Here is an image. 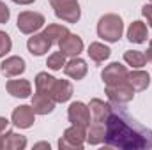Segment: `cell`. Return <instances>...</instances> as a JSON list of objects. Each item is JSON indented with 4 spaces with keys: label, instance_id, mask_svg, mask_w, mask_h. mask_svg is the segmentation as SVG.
Returning a JSON list of instances; mask_svg holds the SVG:
<instances>
[{
    "label": "cell",
    "instance_id": "cell-1",
    "mask_svg": "<svg viewBox=\"0 0 152 150\" xmlns=\"http://www.w3.org/2000/svg\"><path fill=\"white\" fill-rule=\"evenodd\" d=\"M104 145H106V149L118 150H140L152 147L145 133H142L136 125H133L122 115L113 113V110L110 113V117L106 118Z\"/></svg>",
    "mask_w": 152,
    "mask_h": 150
},
{
    "label": "cell",
    "instance_id": "cell-2",
    "mask_svg": "<svg viewBox=\"0 0 152 150\" xmlns=\"http://www.w3.org/2000/svg\"><path fill=\"white\" fill-rule=\"evenodd\" d=\"M124 34V21L118 14L108 12L97 21V36L106 42H118Z\"/></svg>",
    "mask_w": 152,
    "mask_h": 150
},
{
    "label": "cell",
    "instance_id": "cell-3",
    "mask_svg": "<svg viewBox=\"0 0 152 150\" xmlns=\"http://www.w3.org/2000/svg\"><path fill=\"white\" fill-rule=\"evenodd\" d=\"M55 16L66 23H78L81 18V9L78 0H50Z\"/></svg>",
    "mask_w": 152,
    "mask_h": 150
},
{
    "label": "cell",
    "instance_id": "cell-4",
    "mask_svg": "<svg viewBox=\"0 0 152 150\" xmlns=\"http://www.w3.org/2000/svg\"><path fill=\"white\" fill-rule=\"evenodd\" d=\"M87 141V129L73 125L67 127L62 134V138L58 140V149L60 150H81Z\"/></svg>",
    "mask_w": 152,
    "mask_h": 150
},
{
    "label": "cell",
    "instance_id": "cell-5",
    "mask_svg": "<svg viewBox=\"0 0 152 150\" xmlns=\"http://www.w3.org/2000/svg\"><path fill=\"white\" fill-rule=\"evenodd\" d=\"M46 20L41 12H34V11H23L18 14V20H16V27L21 34H27V36H32L39 32L42 27H44Z\"/></svg>",
    "mask_w": 152,
    "mask_h": 150
},
{
    "label": "cell",
    "instance_id": "cell-6",
    "mask_svg": "<svg viewBox=\"0 0 152 150\" xmlns=\"http://www.w3.org/2000/svg\"><path fill=\"white\" fill-rule=\"evenodd\" d=\"M106 95L113 104H127L134 97V88L126 79V81H120L117 85H108L106 87Z\"/></svg>",
    "mask_w": 152,
    "mask_h": 150
},
{
    "label": "cell",
    "instance_id": "cell-7",
    "mask_svg": "<svg viewBox=\"0 0 152 150\" xmlns=\"http://www.w3.org/2000/svg\"><path fill=\"white\" fill-rule=\"evenodd\" d=\"M67 118L73 125H80V127H88L92 117H90V110H88V104L81 103V101H75L69 104L67 108Z\"/></svg>",
    "mask_w": 152,
    "mask_h": 150
},
{
    "label": "cell",
    "instance_id": "cell-8",
    "mask_svg": "<svg viewBox=\"0 0 152 150\" xmlns=\"http://www.w3.org/2000/svg\"><path fill=\"white\" fill-rule=\"evenodd\" d=\"M11 122L18 127V129H30L36 122V111L32 106H27V104H21L18 108L12 110L11 115Z\"/></svg>",
    "mask_w": 152,
    "mask_h": 150
},
{
    "label": "cell",
    "instance_id": "cell-9",
    "mask_svg": "<svg viewBox=\"0 0 152 150\" xmlns=\"http://www.w3.org/2000/svg\"><path fill=\"white\" fill-rule=\"evenodd\" d=\"M127 74H129L127 67L122 66V64H118V62L108 64V66L101 71L103 83H104L106 87H108V85H117V83H120V81H126V79H127Z\"/></svg>",
    "mask_w": 152,
    "mask_h": 150
},
{
    "label": "cell",
    "instance_id": "cell-10",
    "mask_svg": "<svg viewBox=\"0 0 152 150\" xmlns=\"http://www.w3.org/2000/svg\"><path fill=\"white\" fill-rule=\"evenodd\" d=\"M27 69V64L21 57L18 55H12V57H7L2 64H0V73L5 76V78H16V76H21Z\"/></svg>",
    "mask_w": 152,
    "mask_h": 150
},
{
    "label": "cell",
    "instance_id": "cell-11",
    "mask_svg": "<svg viewBox=\"0 0 152 150\" xmlns=\"http://www.w3.org/2000/svg\"><path fill=\"white\" fill-rule=\"evenodd\" d=\"M58 50L66 55V57H80V53L83 51V39L76 34H67L66 37L58 42Z\"/></svg>",
    "mask_w": 152,
    "mask_h": 150
},
{
    "label": "cell",
    "instance_id": "cell-12",
    "mask_svg": "<svg viewBox=\"0 0 152 150\" xmlns=\"http://www.w3.org/2000/svg\"><path fill=\"white\" fill-rule=\"evenodd\" d=\"M50 48H51V41L44 36V32H41V34L36 32V34H32V37H28V41H27V50L34 57L46 55L50 51Z\"/></svg>",
    "mask_w": 152,
    "mask_h": 150
},
{
    "label": "cell",
    "instance_id": "cell-13",
    "mask_svg": "<svg viewBox=\"0 0 152 150\" xmlns=\"http://www.w3.org/2000/svg\"><path fill=\"white\" fill-rule=\"evenodd\" d=\"M55 99L50 95V94H44V92H36L34 95H32V108H34V111L36 115H50V113H53L55 110Z\"/></svg>",
    "mask_w": 152,
    "mask_h": 150
},
{
    "label": "cell",
    "instance_id": "cell-14",
    "mask_svg": "<svg viewBox=\"0 0 152 150\" xmlns=\"http://www.w3.org/2000/svg\"><path fill=\"white\" fill-rule=\"evenodd\" d=\"M64 73H66L67 78L80 81V79H83V78L87 76V73H88V66H87V62H85L83 58H80V57H73L71 60L66 62V66H64Z\"/></svg>",
    "mask_w": 152,
    "mask_h": 150
},
{
    "label": "cell",
    "instance_id": "cell-15",
    "mask_svg": "<svg viewBox=\"0 0 152 150\" xmlns=\"http://www.w3.org/2000/svg\"><path fill=\"white\" fill-rule=\"evenodd\" d=\"M88 110H90V117H92L90 122H103V124H106V118L112 113V106L108 103H104L103 99L94 97L88 103Z\"/></svg>",
    "mask_w": 152,
    "mask_h": 150
},
{
    "label": "cell",
    "instance_id": "cell-16",
    "mask_svg": "<svg viewBox=\"0 0 152 150\" xmlns=\"http://www.w3.org/2000/svg\"><path fill=\"white\" fill-rule=\"evenodd\" d=\"M5 88H7V94L18 99H27L32 95V83L28 79H9Z\"/></svg>",
    "mask_w": 152,
    "mask_h": 150
},
{
    "label": "cell",
    "instance_id": "cell-17",
    "mask_svg": "<svg viewBox=\"0 0 152 150\" xmlns=\"http://www.w3.org/2000/svg\"><path fill=\"white\" fill-rule=\"evenodd\" d=\"M51 97L55 103H67L73 97V85L67 79H55V85L51 88Z\"/></svg>",
    "mask_w": 152,
    "mask_h": 150
},
{
    "label": "cell",
    "instance_id": "cell-18",
    "mask_svg": "<svg viewBox=\"0 0 152 150\" xmlns=\"http://www.w3.org/2000/svg\"><path fill=\"white\" fill-rule=\"evenodd\" d=\"M106 124L103 122H90L87 127V143L88 145H101L104 143Z\"/></svg>",
    "mask_w": 152,
    "mask_h": 150
},
{
    "label": "cell",
    "instance_id": "cell-19",
    "mask_svg": "<svg viewBox=\"0 0 152 150\" xmlns=\"http://www.w3.org/2000/svg\"><path fill=\"white\" fill-rule=\"evenodd\" d=\"M149 37V34H147V25L143 23V21H140V20H136V21H133L131 25H129V28H127V39H129V42H133V44H142V42H145Z\"/></svg>",
    "mask_w": 152,
    "mask_h": 150
},
{
    "label": "cell",
    "instance_id": "cell-20",
    "mask_svg": "<svg viewBox=\"0 0 152 150\" xmlns=\"http://www.w3.org/2000/svg\"><path fill=\"white\" fill-rule=\"evenodd\" d=\"M87 55H88V58L94 60L96 64H103L104 60L110 58L112 50H110L106 44H103V42H90V44H88V50H87Z\"/></svg>",
    "mask_w": 152,
    "mask_h": 150
},
{
    "label": "cell",
    "instance_id": "cell-21",
    "mask_svg": "<svg viewBox=\"0 0 152 150\" xmlns=\"http://www.w3.org/2000/svg\"><path fill=\"white\" fill-rule=\"evenodd\" d=\"M127 81L131 83V87L134 88V92H142V90H147L149 88L151 76H149V73H145L142 69H134V71H129Z\"/></svg>",
    "mask_w": 152,
    "mask_h": 150
},
{
    "label": "cell",
    "instance_id": "cell-22",
    "mask_svg": "<svg viewBox=\"0 0 152 150\" xmlns=\"http://www.w3.org/2000/svg\"><path fill=\"white\" fill-rule=\"evenodd\" d=\"M27 149V138L14 131H5L4 136V150H23Z\"/></svg>",
    "mask_w": 152,
    "mask_h": 150
},
{
    "label": "cell",
    "instance_id": "cell-23",
    "mask_svg": "<svg viewBox=\"0 0 152 150\" xmlns=\"http://www.w3.org/2000/svg\"><path fill=\"white\" fill-rule=\"evenodd\" d=\"M55 76L48 74V73H37L36 76V79H34V83H36V92H44V94H50L51 95V88H53V85H55Z\"/></svg>",
    "mask_w": 152,
    "mask_h": 150
},
{
    "label": "cell",
    "instance_id": "cell-24",
    "mask_svg": "<svg viewBox=\"0 0 152 150\" xmlns=\"http://www.w3.org/2000/svg\"><path fill=\"white\" fill-rule=\"evenodd\" d=\"M67 34H69V28L64 27V25H58V23H51V25H48V27L44 28V36L51 41V44H53V42L58 44Z\"/></svg>",
    "mask_w": 152,
    "mask_h": 150
},
{
    "label": "cell",
    "instance_id": "cell-25",
    "mask_svg": "<svg viewBox=\"0 0 152 150\" xmlns=\"http://www.w3.org/2000/svg\"><path fill=\"white\" fill-rule=\"evenodd\" d=\"M124 62L127 66H131L133 69H142L147 64V57H145V53H142L138 50H127L124 53Z\"/></svg>",
    "mask_w": 152,
    "mask_h": 150
},
{
    "label": "cell",
    "instance_id": "cell-26",
    "mask_svg": "<svg viewBox=\"0 0 152 150\" xmlns=\"http://www.w3.org/2000/svg\"><path fill=\"white\" fill-rule=\"evenodd\" d=\"M66 55L62 53V51H55V53H51L50 57H48V60H46V66H48V69H51V71H60V69H64V66H66Z\"/></svg>",
    "mask_w": 152,
    "mask_h": 150
},
{
    "label": "cell",
    "instance_id": "cell-27",
    "mask_svg": "<svg viewBox=\"0 0 152 150\" xmlns=\"http://www.w3.org/2000/svg\"><path fill=\"white\" fill-rule=\"evenodd\" d=\"M12 50V39L7 32L0 30V58H4L9 51Z\"/></svg>",
    "mask_w": 152,
    "mask_h": 150
},
{
    "label": "cell",
    "instance_id": "cell-28",
    "mask_svg": "<svg viewBox=\"0 0 152 150\" xmlns=\"http://www.w3.org/2000/svg\"><path fill=\"white\" fill-rule=\"evenodd\" d=\"M9 18H11V9L5 5V2H2V0H0V25L7 23V21H9Z\"/></svg>",
    "mask_w": 152,
    "mask_h": 150
},
{
    "label": "cell",
    "instance_id": "cell-29",
    "mask_svg": "<svg viewBox=\"0 0 152 150\" xmlns=\"http://www.w3.org/2000/svg\"><path fill=\"white\" fill-rule=\"evenodd\" d=\"M142 14H143V18L147 20L149 27L152 28V4H145V5L142 7Z\"/></svg>",
    "mask_w": 152,
    "mask_h": 150
},
{
    "label": "cell",
    "instance_id": "cell-30",
    "mask_svg": "<svg viewBox=\"0 0 152 150\" xmlns=\"http://www.w3.org/2000/svg\"><path fill=\"white\" fill-rule=\"evenodd\" d=\"M7 127H9V120L5 117H0V134H4L7 131Z\"/></svg>",
    "mask_w": 152,
    "mask_h": 150
},
{
    "label": "cell",
    "instance_id": "cell-31",
    "mask_svg": "<svg viewBox=\"0 0 152 150\" xmlns=\"http://www.w3.org/2000/svg\"><path fill=\"white\" fill-rule=\"evenodd\" d=\"M34 149H46V150H50L51 147H50V143H46V141H39V143L34 145Z\"/></svg>",
    "mask_w": 152,
    "mask_h": 150
},
{
    "label": "cell",
    "instance_id": "cell-32",
    "mask_svg": "<svg viewBox=\"0 0 152 150\" xmlns=\"http://www.w3.org/2000/svg\"><path fill=\"white\" fill-rule=\"evenodd\" d=\"M145 57H147V62H152V39H151V42H149V48H147Z\"/></svg>",
    "mask_w": 152,
    "mask_h": 150
},
{
    "label": "cell",
    "instance_id": "cell-33",
    "mask_svg": "<svg viewBox=\"0 0 152 150\" xmlns=\"http://www.w3.org/2000/svg\"><path fill=\"white\" fill-rule=\"evenodd\" d=\"M14 4H18V5H30V4H34L36 0H12Z\"/></svg>",
    "mask_w": 152,
    "mask_h": 150
},
{
    "label": "cell",
    "instance_id": "cell-34",
    "mask_svg": "<svg viewBox=\"0 0 152 150\" xmlns=\"http://www.w3.org/2000/svg\"><path fill=\"white\" fill-rule=\"evenodd\" d=\"M4 149V136H2V134H0V150Z\"/></svg>",
    "mask_w": 152,
    "mask_h": 150
},
{
    "label": "cell",
    "instance_id": "cell-35",
    "mask_svg": "<svg viewBox=\"0 0 152 150\" xmlns=\"http://www.w3.org/2000/svg\"><path fill=\"white\" fill-rule=\"evenodd\" d=\"M151 4H152V0H151Z\"/></svg>",
    "mask_w": 152,
    "mask_h": 150
}]
</instances>
